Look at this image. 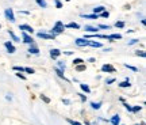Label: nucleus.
<instances>
[{
	"label": "nucleus",
	"instance_id": "f257e3e1",
	"mask_svg": "<svg viewBox=\"0 0 146 125\" xmlns=\"http://www.w3.org/2000/svg\"><path fill=\"white\" fill-rule=\"evenodd\" d=\"M64 31H65V25H64L61 21H57L54 23V26H53L52 30H49L47 33L57 37V36H60V34H64Z\"/></svg>",
	"mask_w": 146,
	"mask_h": 125
},
{
	"label": "nucleus",
	"instance_id": "f03ea898",
	"mask_svg": "<svg viewBox=\"0 0 146 125\" xmlns=\"http://www.w3.org/2000/svg\"><path fill=\"white\" fill-rule=\"evenodd\" d=\"M4 16H5V19H7L8 22H11V23H15V22H16L14 10H12V8H10V7L4 10Z\"/></svg>",
	"mask_w": 146,
	"mask_h": 125
},
{
	"label": "nucleus",
	"instance_id": "7ed1b4c3",
	"mask_svg": "<svg viewBox=\"0 0 146 125\" xmlns=\"http://www.w3.org/2000/svg\"><path fill=\"white\" fill-rule=\"evenodd\" d=\"M100 71L103 73H115L116 72V69H115L114 65H111V64H103L102 68H100Z\"/></svg>",
	"mask_w": 146,
	"mask_h": 125
},
{
	"label": "nucleus",
	"instance_id": "20e7f679",
	"mask_svg": "<svg viewBox=\"0 0 146 125\" xmlns=\"http://www.w3.org/2000/svg\"><path fill=\"white\" fill-rule=\"evenodd\" d=\"M89 44V40H87V38H84V37H81V38H76L74 40V45L78 48H85L88 46Z\"/></svg>",
	"mask_w": 146,
	"mask_h": 125
},
{
	"label": "nucleus",
	"instance_id": "39448f33",
	"mask_svg": "<svg viewBox=\"0 0 146 125\" xmlns=\"http://www.w3.org/2000/svg\"><path fill=\"white\" fill-rule=\"evenodd\" d=\"M36 37L38 38H42V40H56V36H53V34H49L47 31H38L36 33Z\"/></svg>",
	"mask_w": 146,
	"mask_h": 125
},
{
	"label": "nucleus",
	"instance_id": "423d86ee",
	"mask_svg": "<svg viewBox=\"0 0 146 125\" xmlns=\"http://www.w3.org/2000/svg\"><path fill=\"white\" fill-rule=\"evenodd\" d=\"M22 41H23V44H27V45H31V44H34V38H33L30 34H27V33H25V31H22Z\"/></svg>",
	"mask_w": 146,
	"mask_h": 125
},
{
	"label": "nucleus",
	"instance_id": "0eeeda50",
	"mask_svg": "<svg viewBox=\"0 0 146 125\" xmlns=\"http://www.w3.org/2000/svg\"><path fill=\"white\" fill-rule=\"evenodd\" d=\"M29 54H33V56H39V48L36 46V44L34 42V44H31V45H29Z\"/></svg>",
	"mask_w": 146,
	"mask_h": 125
},
{
	"label": "nucleus",
	"instance_id": "6e6552de",
	"mask_svg": "<svg viewBox=\"0 0 146 125\" xmlns=\"http://www.w3.org/2000/svg\"><path fill=\"white\" fill-rule=\"evenodd\" d=\"M19 30L25 31V33H27V34H34V29H33L30 25H27V23H23V25H19Z\"/></svg>",
	"mask_w": 146,
	"mask_h": 125
},
{
	"label": "nucleus",
	"instance_id": "1a4fd4ad",
	"mask_svg": "<svg viewBox=\"0 0 146 125\" xmlns=\"http://www.w3.org/2000/svg\"><path fill=\"white\" fill-rule=\"evenodd\" d=\"M54 72H56V75H57L60 79H62L64 82H66V83H70V80H69L66 76H65V72L64 71H61V69H58L57 67H54Z\"/></svg>",
	"mask_w": 146,
	"mask_h": 125
},
{
	"label": "nucleus",
	"instance_id": "9d476101",
	"mask_svg": "<svg viewBox=\"0 0 146 125\" xmlns=\"http://www.w3.org/2000/svg\"><path fill=\"white\" fill-rule=\"evenodd\" d=\"M4 48L7 49V52L10 53V54H12V53L16 52V48L14 46L12 41H5V42H4Z\"/></svg>",
	"mask_w": 146,
	"mask_h": 125
},
{
	"label": "nucleus",
	"instance_id": "9b49d317",
	"mask_svg": "<svg viewBox=\"0 0 146 125\" xmlns=\"http://www.w3.org/2000/svg\"><path fill=\"white\" fill-rule=\"evenodd\" d=\"M61 50H60V49H57V48H53V49H50V53H49V54H50V57L53 58V60H58V57H60V56H61Z\"/></svg>",
	"mask_w": 146,
	"mask_h": 125
},
{
	"label": "nucleus",
	"instance_id": "f8f14e48",
	"mask_svg": "<svg viewBox=\"0 0 146 125\" xmlns=\"http://www.w3.org/2000/svg\"><path fill=\"white\" fill-rule=\"evenodd\" d=\"M84 30L87 31V33H89V34H94V33H98L100 29H99L98 26H91V25H85V26H84Z\"/></svg>",
	"mask_w": 146,
	"mask_h": 125
},
{
	"label": "nucleus",
	"instance_id": "ddd939ff",
	"mask_svg": "<svg viewBox=\"0 0 146 125\" xmlns=\"http://www.w3.org/2000/svg\"><path fill=\"white\" fill-rule=\"evenodd\" d=\"M108 122L111 125H119L120 124V116L119 114H114L111 118L108 120Z\"/></svg>",
	"mask_w": 146,
	"mask_h": 125
},
{
	"label": "nucleus",
	"instance_id": "4468645a",
	"mask_svg": "<svg viewBox=\"0 0 146 125\" xmlns=\"http://www.w3.org/2000/svg\"><path fill=\"white\" fill-rule=\"evenodd\" d=\"M107 40H108L110 42H114L115 40H122V34H119V33H114V34H110V36H107Z\"/></svg>",
	"mask_w": 146,
	"mask_h": 125
},
{
	"label": "nucleus",
	"instance_id": "2eb2a0df",
	"mask_svg": "<svg viewBox=\"0 0 146 125\" xmlns=\"http://www.w3.org/2000/svg\"><path fill=\"white\" fill-rule=\"evenodd\" d=\"M118 86H119L120 89H130V87H131V82H130V79H125L123 82H120V83H118Z\"/></svg>",
	"mask_w": 146,
	"mask_h": 125
},
{
	"label": "nucleus",
	"instance_id": "dca6fc26",
	"mask_svg": "<svg viewBox=\"0 0 146 125\" xmlns=\"http://www.w3.org/2000/svg\"><path fill=\"white\" fill-rule=\"evenodd\" d=\"M8 34H10V37H11V40H12V42H21V37H18L14 33V31L11 30V29H8Z\"/></svg>",
	"mask_w": 146,
	"mask_h": 125
},
{
	"label": "nucleus",
	"instance_id": "f3484780",
	"mask_svg": "<svg viewBox=\"0 0 146 125\" xmlns=\"http://www.w3.org/2000/svg\"><path fill=\"white\" fill-rule=\"evenodd\" d=\"M80 25L78 23H76V22H69L68 25H65V29H74V30H78L80 29Z\"/></svg>",
	"mask_w": 146,
	"mask_h": 125
},
{
	"label": "nucleus",
	"instance_id": "a211bd4d",
	"mask_svg": "<svg viewBox=\"0 0 146 125\" xmlns=\"http://www.w3.org/2000/svg\"><path fill=\"white\" fill-rule=\"evenodd\" d=\"M102 105H103V102L100 101V102H91V103H89V106H91V109H92V110H100Z\"/></svg>",
	"mask_w": 146,
	"mask_h": 125
},
{
	"label": "nucleus",
	"instance_id": "6ab92c4d",
	"mask_svg": "<svg viewBox=\"0 0 146 125\" xmlns=\"http://www.w3.org/2000/svg\"><path fill=\"white\" fill-rule=\"evenodd\" d=\"M85 69H87V65H85V62H84V64H78V65H74V71H76V72H85Z\"/></svg>",
	"mask_w": 146,
	"mask_h": 125
},
{
	"label": "nucleus",
	"instance_id": "aec40b11",
	"mask_svg": "<svg viewBox=\"0 0 146 125\" xmlns=\"http://www.w3.org/2000/svg\"><path fill=\"white\" fill-rule=\"evenodd\" d=\"M56 67L58 68V69H61V71H66V64H65V61H61V60H57V64H56Z\"/></svg>",
	"mask_w": 146,
	"mask_h": 125
},
{
	"label": "nucleus",
	"instance_id": "412c9836",
	"mask_svg": "<svg viewBox=\"0 0 146 125\" xmlns=\"http://www.w3.org/2000/svg\"><path fill=\"white\" fill-rule=\"evenodd\" d=\"M80 89H81V91H83L84 94L91 93V87H89L88 84H85V83H80Z\"/></svg>",
	"mask_w": 146,
	"mask_h": 125
},
{
	"label": "nucleus",
	"instance_id": "4be33fe9",
	"mask_svg": "<svg viewBox=\"0 0 146 125\" xmlns=\"http://www.w3.org/2000/svg\"><path fill=\"white\" fill-rule=\"evenodd\" d=\"M88 46H91V48H103V44H102L100 41H91V40H89Z\"/></svg>",
	"mask_w": 146,
	"mask_h": 125
},
{
	"label": "nucleus",
	"instance_id": "5701e85b",
	"mask_svg": "<svg viewBox=\"0 0 146 125\" xmlns=\"http://www.w3.org/2000/svg\"><path fill=\"white\" fill-rule=\"evenodd\" d=\"M80 16L84 19H98L99 18V15H96V14H81Z\"/></svg>",
	"mask_w": 146,
	"mask_h": 125
},
{
	"label": "nucleus",
	"instance_id": "b1692460",
	"mask_svg": "<svg viewBox=\"0 0 146 125\" xmlns=\"http://www.w3.org/2000/svg\"><path fill=\"white\" fill-rule=\"evenodd\" d=\"M104 10H106V7H104V5H98V7H95V8H94L92 11H94V14H96V15H99L100 12H103Z\"/></svg>",
	"mask_w": 146,
	"mask_h": 125
},
{
	"label": "nucleus",
	"instance_id": "393cba45",
	"mask_svg": "<svg viewBox=\"0 0 146 125\" xmlns=\"http://www.w3.org/2000/svg\"><path fill=\"white\" fill-rule=\"evenodd\" d=\"M39 98H41V101L42 102H45V103H50V102H52V99L49 98V97H47V95H45V94H41V95H39Z\"/></svg>",
	"mask_w": 146,
	"mask_h": 125
},
{
	"label": "nucleus",
	"instance_id": "a878e982",
	"mask_svg": "<svg viewBox=\"0 0 146 125\" xmlns=\"http://www.w3.org/2000/svg\"><path fill=\"white\" fill-rule=\"evenodd\" d=\"M35 3L38 7H41V8H46L47 7V3H46V0H35Z\"/></svg>",
	"mask_w": 146,
	"mask_h": 125
},
{
	"label": "nucleus",
	"instance_id": "bb28decb",
	"mask_svg": "<svg viewBox=\"0 0 146 125\" xmlns=\"http://www.w3.org/2000/svg\"><path fill=\"white\" fill-rule=\"evenodd\" d=\"M134 54H135L137 57H141V58H145L146 57V52H145V50H139V49H138V50H135V52H134Z\"/></svg>",
	"mask_w": 146,
	"mask_h": 125
},
{
	"label": "nucleus",
	"instance_id": "cd10ccee",
	"mask_svg": "<svg viewBox=\"0 0 146 125\" xmlns=\"http://www.w3.org/2000/svg\"><path fill=\"white\" fill-rule=\"evenodd\" d=\"M123 67L127 68V69H130V71H133V72H138V71H139V69H138L137 67H134V65H130V64H127V62H125V64H123Z\"/></svg>",
	"mask_w": 146,
	"mask_h": 125
},
{
	"label": "nucleus",
	"instance_id": "c85d7f7f",
	"mask_svg": "<svg viewBox=\"0 0 146 125\" xmlns=\"http://www.w3.org/2000/svg\"><path fill=\"white\" fill-rule=\"evenodd\" d=\"M12 71H14V72L25 73V67H22V65H14V67H12Z\"/></svg>",
	"mask_w": 146,
	"mask_h": 125
},
{
	"label": "nucleus",
	"instance_id": "c756f323",
	"mask_svg": "<svg viewBox=\"0 0 146 125\" xmlns=\"http://www.w3.org/2000/svg\"><path fill=\"white\" fill-rule=\"evenodd\" d=\"M72 62H73V67H74V65H78V64H84L85 61H84L81 57H74Z\"/></svg>",
	"mask_w": 146,
	"mask_h": 125
},
{
	"label": "nucleus",
	"instance_id": "7c9ffc66",
	"mask_svg": "<svg viewBox=\"0 0 146 125\" xmlns=\"http://www.w3.org/2000/svg\"><path fill=\"white\" fill-rule=\"evenodd\" d=\"M77 95H78V98H80V102H81V103H85V102H87V99L88 98H87V95H85L84 93H78Z\"/></svg>",
	"mask_w": 146,
	"mask_h": 125
},
{
	"label": "nucleus",
	"instance_id": "2f4dec72",
	"mask_svg": "<svg viewBox=\"0 0 146 125\" xmlns=\"http://www.w3.org/2000/svg\"><path fill=\"white\" fill-rule=\"evenodd\" d=\"M125 26H126V23L123 21H116L115 22V27H116V29H123Z\"/></svg>",
	"mask_w": 146,
	"mask_h": 125
},
{
	"label": "nucleus",
	"instance_id": "473e14b6",
	"mask_svg": "<svg viewBox=\"0 0 146 125\" xmlns=\"http://www.w3.org/2000/svg\"><path fill=\"white\" fill-rule=\"evenodd\" d=\"M142 109H143V106L135 105V106H133V112H131V113H134V114H135V113H139V112H141Z\"/></svg>",
	"mask_w": 146,
	"mask_h": 125
},
{
	"label": "nucleus",
	"instance_id": "72a5a7b5",
	"mask_svg": "<svg viewBox=\"0 0 146 125\" xmlns=\"http://www.w3.org/2000/svg\"><path fill=\"white\" fill-rule=\"evenodd\" d=\"M66 122L70 125H83V122H80V121H76V120H72V118H66Z\"/></svg>",
	"mask_w": 146,
	"mask_h": 125
},
{
	"label": "nucleus",
	"instance_id": "f704fd0d",
	"mask_svg": "<svg viewBox=\"0 0 146 125\" xmlns=\"http://www.w3.org/2000/svg\"><path fill=\"white\" fill-rule=\"evenodd\" d=\"M138 42H139L138 38H133V40H130V41H127V45H129V46H133V45H135V44H138Z\"/></svg>",
	"mask_w": 146,
	"mask_h": 125
},
{
	"label": "nucleus",
	"instance_id": "c9c22d12",
	"mask_svg": "<svg viewBox=\"0 0 146 125\" xmlns=\"http://www.w3.org/2000/svg\"><path fill=\"white\" fill-rule=\"evenodd\" d=\"M123 106H125L126 112H129V113H131V112H133V106H131V105H129L127 102H123Z\"/></svg>",
	"mask_w": 146,
	"mask_h": 125
},
{
	"label": "nucleus",
	"instance_id": "e433bc0d",
	"mask_svg": "<svg viewBox=\"0 0 146 125\" xmlns=\"http://www.w3.org/2000/svg\"><path fill=\"white\" fill-rule=\"evenodd\" d=\"M115 82H116V79H115V78H107L104 80L106 84H112V83H115Z\"/></svg>",
	"mask_w": 146,
	"mask_h": 125
},
{
	"label": "nucleus",
	"instance_id": "4c0bfd02",
	"mask_svg": "<svg viewBox=\"0 0 146 125\" xmlns=\"http://www.w3.org/2000/svg\"><path fill=\"white\" fill-rule=\"evenodd\" d=\"M25 72H26V73H30V75H33V73H35V71H34V68L25 67Z\"/></svg>",
	"mask_w": 146,
	"mask_h": 125
},
{
	"label": "nucleus",
	"instance_id": "58836bf2",
	"mask_svg": "<svg viewBox=\"0 0 146 125\" xmlns=\"http://www.w3.org/2000/svg\"><path fill=\"white\" fill-rule=\"evenodd\" d=\"M15 75H16V78H19L21 80H26V75H23L22 72H15Z\"/></svg>",
	"mask_w": 146,
	"mask_h": 125
},
{
	"label": "nucleus",
	"instance_id": "ea45409f",
	"mask_svg": "<svg viewBox=\"0 0 146 125\" xmlns=\"http://www.w3.org/2000/svg\"><path fill=\"white\" fill-rule=\"evenodd\" d=\"M61 101H62V103L66 105V106H70V105H72V101H70V99H68V98H62Z\"/></svg>",
	"mask_w": 146,
	"mask_h": 125
},
{
	"label": "nucleus",
	"instance_id": "a19ab883",
	"mask_svg": "<svg viewBox=\"0 0 146 125\" xmlns=\"http://www.w3.org/2000/svg\"><path fill=\"white\" fill-rule=\"evenodd\" d=\"M99 16H102V18H108V16H110V12L107 10H104L103 12H100Z\"/></svg>",
	"mask_w": 146,
	"mask_h": 125
},
{
	"label": "nucleus",
	"instance_id": "79ce46f5",
	"mask_svg": "<svg viewBox=\"0 0 146 125\" xmlns=\"http://www.w3.org/2000/svg\"><path fill=\"white\" fill-rule=\"evenodd\" d=\"M99 29H102V30H110V29H111V26H110V25H99Z\"/></svg>",
	"mask_w": 146,
	"mask_h": 125
},
{
	"label": "nucleus",
	"instance_id": "37998d69",
	"mask_svg": "<svg viewBox=\"0 0 146 125\" xmlns=\"http://www.w3.org/2000/svg\"><path fill=\"white\" fill-rule=\"evenodd\" d=\"M54 4H56V8H62V3L60 0H54Z\"/></svg>",
	"mask_w": 146,
	"mask_h": 125
},
{
	"label": "nucleus",
	"instance_id": "c03bdc74",
	"mask_svg": "<svg viewBox=\"0 0 146 125\" xmlns=\"http://www.w3.org/2000/svg\"><path fill=\"white\" fill-rule=\"evenodd\" d=\"M5 99H7V101H12V94H5Z\"/></svg>",
	"mask_w": 146,
	"mask_h": 125
},
{
	"label": "nucleus",
	"instance_id": "a18cd8bd",
	"mask_svg": "<svg viewBox=\"0 0 146 125\" xmlns=\"http://www.w3.org/2000/svg\"><path fill=\"white\" fill-rule=\"evenodd\" d=\"M88 62H96V58H95V57H89L88 58Z\"/></svg>",
	"mask_w": 146,
	"mask_h": 125
},
{
	"label": "nucleus",
	"instance_id": "49530a36",
	"mask_svg": "<svg viewBox=\"0 0 146 125\" xmlns=\"http://www.w3.org/2000/svg\"><path fill=\"white\" fill-rule=\"evenodd\" d=\"M103 52H111V48H104V49H103Z\"/></svg>",
	"mask_w": 146,
	"mask_h": 125
},
{
	"label": "nucleus",
	"instance_id": "de8ad7c7",
	"mask_svg": "<svg viewBox=\"0 0 146 125\" xmlns=\"http://www.w3.org/2000/svg\"><path fill=\"white\" fill-rule=\"evenodd\" d=\"M141 25H142L143 27L146 26V21H145V19H141Z\"/></svg>",
	"mask_w": 146,
	"mask_h": 125
},
{
	"label": "nucleus",
	"instance_id": "09e8293b",
	"mask_svg": "<svg viewBox=\"0 0 146 125\" xmlns=\"http://www.w3.org/2000/svg\"><path fill=\"white\" fill-rule=\"evenodd\" d=\"M64 54H66V56H72L73 52H64Z\"/></svg>",
	"mask_w": 146,
	"mask_h": 125
},
{
	"label": "nucleus",
	"instance_id": "8fccbe9b",
	"mask_svg": "<svg viewBox=\"0 0 146 125\" xmlns=\"http://www.w3.org/2000/svg\"><path fill=\"white\" fill-rule=\"evenodd\" d=\"M83 125H91V121L85 120V121H84V124H83Z\"/></svg>",
	"mask_w": 146,
	"mask_h": 125
},
{
	"label": "nucleus",
	"instance_id": "3c124183",
	"mask_svg": "<svg viewBox=\"0 0 146 125\" xmlns=\"http://www.w3.org/2000/svg\"><path fill=\"white\" fill-rule=\"evenodd\" d=\"M22 14H25V15H29V14H30V12H29V11H21Z\"/></svg>",
	"mask_w": 146,
	"mask_h": 125
},
{
	"label": "nucleus",
	"instance_id": "603ef678",
	"mask_svg": "<svg viewBox=\"0 0 146 125\" xmlns=\"http://www.w3.org/2000/svg\"><path fill=\"white\" fill-rule=\"evenodd\" d=\"M125 10H130V4H126L125 5Z\"/></svg>",
	"mask_w": 146,
	"mask_h": 125
},
{
	"label": "nucleus",
	"instance_id": "864d4df0",
	"mask_svg": "<svg viewBox=\"0 0 146 125\" xmlns=\"http://www.w3.org/2000/svg\"><path fill=\"white\" fill-rule=\"evenodd\" d=\"M126 33H127V34H131V33H134V30H126Z\"/></svg>",
	"mask_w": 146,
	"mask_h": 125
},
{
	"label": "nucleus",
	"instance_id": "5fc2aeb1",
	"mask_svg": "<svg viewBox=\"0 0 146 125\" xmlns=\"http://www.w3.org/2000/svg\"><path fill=\"white\" fill-rule=\"evenodd\" d=\"M119 125H125V124H122V122H120V124H119Z\"/></svg>",
	"mask_w": 146,
	"mask_h": 125
},
{
	"label": "nucleus",
	"instance_id": "6e6d98bb",
	"mask_svg": "<svg viewBox=\"0 0 146 125\" xmlns=\"http://www.w3.org/2000/svg\"><path fill=\"white\" fill-rule=\"evenodd\" d=\"M134 125H139V124H134Z\"/></svg>",
	"mask_w": 146,
	"mask_h": 125
},
{
	"label": "nucleus",
	"instance_id": "4d7b16f0",
	"mask_svg": "<svg viewBox=\"0 0 146 125\" xmlns=\"http://www.w3.org/2000/svg\"><path fill=\"white\" fill-rule=\"evenodd\" d=\"M0 29H1V25H0Z\"/></svg>",
	"mask_w": 146,
	"mask_h": 125
}]
</instances>
